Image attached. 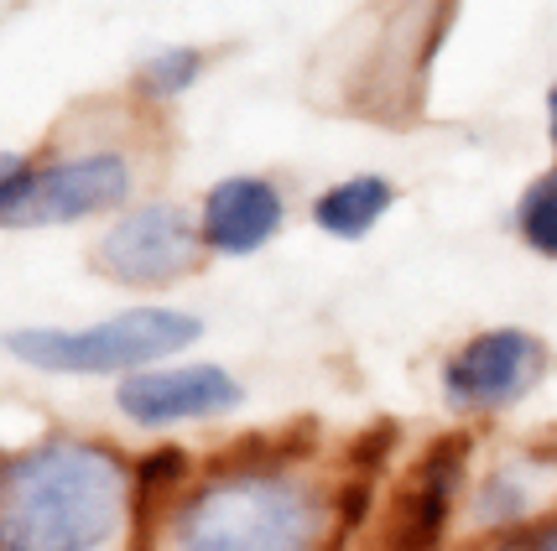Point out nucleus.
Segmentation results:
<instances>
[{
  "label": "nucleus",
  "instance_id": "2eb2a0df",
  "mask_svg": "<svg viewBox=\"0 0 557 551\" xmlns=\"http://www.w3.org/2000/svg\"><path fill=\"white\" fill-rule=\"evenodd\" d=\"M490 551H557V515L542 521V526H532V530H516L506 541H495Z\"/></svg>",
  "mask_w": 557,
  "mask_h": 551
},
{
  "label": "nucleus",
  "instance_id": "dca6fc26",
  "mask_svg": "<svg viewBox=\"0 0 557 551\" xmlns=\"http://www.w3.org/2000/svg\"><path fill=\"white\" fill-rule=\"evenodd\" d=\"M547 136H553V151H557V84L547 89Z\"/></svg>",
  "mask_w": 557,
  "mask_h": 551
},
{
  "label": "nucleus",
  "instance_id": "f257e3e1",
  "mask_svg": "<svg viewBox=\"0 0 557 551\" xmlns=\"http://www.w3.org/2000/svg\"><path fill=\"white\" fill-rule=\"evenodd\" d=\"M141 515V468L78 431L26 442L0 479V551H131Z\"/></svg>",
  "mask_w": 557,
  "mask_h": 551
},
{
  "label": "nucleus",
  "instance_id": "423d86ee",
  "mask_svg": "<svg viewBox=\"0 0 557 551\" xmlns=\"http://www.w3.org/2000/svg\"><path fill=\"white\" fill-rule=\"evenodd\" d=\"M203 224L188 218L183 203H136L110 218V229L89 250V271L131 291H162L188 281L203 265Z\"/></svg>",
  "mask_w": 557,
  "mask_h": 551
},
{
  "label": "nucleus",
  "instance_id": "6e6552de",
  "mask_svg": "<svg viewBox=\"0 0 557 551\" xmlns=\"http://www.w3.org/2000/svg\"><path fill=\"white\" fill-rule=\"evenodd\" d=\"M245 406V385L224 364H151L115 385V411L141 431L219 422Z\"/></svg>",
  "mask_w": 557,
  "mask_h": 551
},
{
  "label": "nucleus",
  "instance_id": "f8f14e48",
  "mask_svg": "<svg viewBox=\"0 0 557 551\" xmlns=\"http://www.w3.org/2000/svg\"><path fill=\"white\" fill-rule=\"evenodd\" d=\"M396 209V183L381 172H355L313 198V224L334 240H364Z\"/></svg>",
  "mask_w": 557,
  "mask_h": 551
},
{
  "label": "nucleus",
  "instance_id": "7ed1b4c3",
  "mask_svg": "<svg viewBox=\"0 0 557 551\" xmlns=\"http://www.w3.org/2000/svg\"><path fill=\"white\" fill-rule=\"evenodd\" d=\"M459 0H375L334 32L313 58L318 104L381 125H412L422 115L428 68L448 37Z\"/></svg>",
  "mask_w": 557,
  "mask_h": 551
},
{
  "label": "nucleus",
  "instance_id": "0eeeda50",
  "mask_svg": "<svg viewBox=\"0 0 557 551\" xmlns=\"http://www.w3.org/2000/svg\"><path fill=\"white\" fill-rule=\"evenodd\" d=\"M547 370L553 354L532 328H485L443 360L437 385L454 416H506L521 401H532Z\"/></svg>",
  "mask_w": 557,
  "mask_h": 551
},
{
  "label": "nucleus",
  "instance_id": "ddd939ff",
  "mask_svg": "<svg viewBox=\"0 0 557 551\" xmlns=\"http://www.w3.org/2000/svg\"><path fill=\"white\" fill-rule=\"evenodd\" d=\"M516 235L532 255L557 261V167H547L542 177L527 183L521 203H516Z\"/></svg>",
  "mask_w": 557,
  "mask_h": 551
},
{
  "label": "nucleus",
  "instance_id": "9d476101",
  "mask_svg": "<svg viewBox=\"0 0 557 551\" xmlns=\"http://www.w3.org/2000/svg\"><path fill=\"white\" fill-rule=\"evenodd\" d=\"M198 224H203V245L214 255H256L267 250L282 224H287V198L282 188L261 177V172H235V177H219L214 188L203 192L198 203Z\"/></svg>",
  "mask_w": 557,
  "mask_h": 551
},
{
  "label": "nucleus",
  "instance_id": "20e7f679",
  "mask_svg": "<svg viewBox=\"0 0 557 551\" xmlns=\"http://www.w3.org/2000/svg\"><path fill=\"white\" fill-rule=\"evenodd\" d=\"M203 338L194 312L168 302H141L115 317H99L89 328H11V360L32 364L42 375H141L151 364H168L188 343Z\"/></svg>",
  "mask_w": 557,
  "mask_h": 551
},
{
  "label": "nucleus",
  "instance_id": "4468645a",
  "mask_svg": "<svg viewBox=\"0 0 557 551\" xmlns=\"http://www.w3.org/2000/svg\"><path fill=\"white\" fill-rule=\"evenodd\" d=\"M203 68H209V58L198 48H162L141 63L136 89H141L146 99H183L198 78H203Z\"/></svg>",
  "mask_w": 557,
  "mask_h": 551
},
{
  "label": "nucleus",
  "instance_id": "1a4fd4ad",
  "mask_svg": "<svg viewBox=\"0 0 557 551\" xmlns=\"http://www.w3.org/2000/svg\"><path fill=\"white\" fill-rule=\"evenodd\" d=\"M557 515V458L553 453H506L495 458L463 494L459 521L469 536L506 541Z\"/></svg>",
  "mask_w": 557,
  "mask_h": 551
},
{
  "label": "nucleus",
  "instance_id": "39448f33",
  "mask_svg": "<svg viewBox=\"0 0 557 551\" xmlns=\"http://www.w3.org/2000/svg\"><path fill=\"white\" fill-rule=\"evenodd\" d=\"M136 198V162L115 146L63 151L52 162H26L22 151L0 156V224L42 229V224H84L99 214H125Z\"/></svg>",
  "mask_w": 557,
  "mask_h": 551
},
{
  "label": "nucleus",
  "instance_id": "9b49d317",
  "mask_svg": "<svg viewBox=\"0 0 557 551\" xmlns=\"http://www.w3.org/2000/svg\"><path fill=\"white\" fill-rule=\"evenodd\" d=\"M463 510V437L433 442L417 463L401 510L391 521V551H437Z\"/></svg>",
  "mask_w": 557,
  "mask_h": 551
},
{
  "label": "nucleus",
  "instance_id": "f03ea898",
  "mask_svg": "<svg viewBox=\"0 0 557 551\" xmlns=\"http://www.w3.org/2000/svg\"><path fill=\"white\" fill-rule=\"evenodd\" d=\"M334 484L292 458L219 463L162 504L157 551H329Z\"/></svg>",
  "mask_w": 557,
  "mask_h": 551
}]
</instances>
